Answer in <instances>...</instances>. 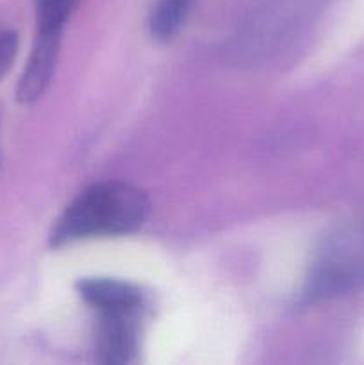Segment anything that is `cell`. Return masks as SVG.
Wrapping results in <instances>:
<instances>
[{"mask_svg":"<svg viewBox=\"0 0 364 365\" xmlns=\"http://www.w3.org/2000/svg\"><path fill=\"white\" fill-rule=\"evenodd\" d=\"M148 214L145 192L125 182H100L82 191L57 220L50 242L68 245L138 230Z\"/></svg>","mask_w":364,"mask_h":365,"instance_id":"1","label":"cell"},{"mask_svg":"<svg viewBox=\"0 0 364 365\" xmlns=\"http://www.w3.org/2000/svg\"><path fill=\"white\" fill-rule=\"evenodd\" d=\"M364 285V227H346L332 234L318 253L303 299L335 298Z\"/></svg>","mask_w":364,"mask_h":365,"instance_id":"2","label":"cell"},{"mask_svg":"<svg viewBox=\"0 0 364 365\" xmlns=\"http://www.w3.org/2000/svg\"><path fill=\"white\" fill-rule=\"evenodd\" d=\"M61 32L63 31H38L27 66L16 88V100L20 103L36 102L49 88L59 57Z\"/></svg>","mask_w":364,"mask_h":365,"instance_id":"3","label":"cell"},{"mask_svg":"<svg viewBox=\"0 0 364 365\" xmlns=\"http://www.w3.org/2000/svg\"><path fill=\"white\" fill-rule=\"evenodd\" d=\"M136 312L100 314L96 331L98 360L107 365L128 364L138 351V323Z\"/></svg>","mask_w":364,"mask_h":365,"instance_id":"4","label":"cell"},{"mask_svg":"<svg viewBox=\"0 0 364 365\" xmlns=\"http://www.w3.org/2000/svg\"><path fill=\"white\" fill-rule=\"evenodd\" d=\"M77 291L88 305L98 310V314L136 312L141 307V292L128 282L84 278L77 284Z\"/></svg>","mask_w":364,"mask_h":365,"instance_id":"5","label":"cell"},{"mask_svg":"<svg viewBox=\"0 0 364 365\" xmlns=\"http://www.w3.org/2000/svg\"><path fill=\"white\" fill-rule=\"evenodd\" d=\"M195 0H157L150 11V32L159 41L173 38L184 25Z\"/></svg>","mask_w":364,"mask_h":365,"instance_id":"6","label":"cell"},{"mask_svg":"<svg viewBox=\"0 0 364 365\" xmlns=\"http://www.w3.org/2000/svg\"><path fill=\"white\" fill-rule=\"evenodd\" d=\"M81 0H36L38 31H63Z\"/></svg>","mask_w":364,"mask_h":365,"instance_id":"7","label":"cell"},{"mask_svg":"<svg viewBox=\"0 0 364 365\" xmlns=\"http://www.w3.org/2000/svg\"><path fill=\"white\" fill-rule=\"evenodd\" d=\"M18 34L11 29H0V81L13 66L18 53Z\"/></svg>","mask_w":364,"mask_h":365,"instance_id":"8","label":"cell"}]
</instances>
